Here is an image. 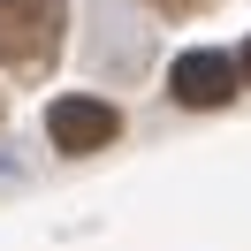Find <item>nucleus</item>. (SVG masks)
<instances>
[{"label": "nucleus", "mask_w": 251, "mask_h": 251, "mask_svg": "<svg viewBox=\"0 0 251 251\" xmlns=\"http://www.w3.org/2000/svg\"><path fill=\"white\" fill-rule=\"evenodd\" d=\"M69 8L61 0H0V69L8 76H46L61 53Z\"/></svg>", "instance_id": "nucleus-1"}, {"label": "nucleus", "mask_w": 251, "mask_h": 251, "mask_svg": "<svg viewBox=\"0 0 251 251\" xmlns=\"http://www.w3.org/2000/svg\"><path fill=\"white\" fill-rule=\"evenodd\" d=\"M46 137L61 145V152H107L114 137H122V114L107 107V99H53L46 107Z\"/></svg>", "instance_id": "nucleus-2"}, {"label": "nucleus", "mask_w": 251, "mask_h": 251, "mask_svg": "<svg viewBox=\"0 0 251 251\" xmlns=\"http://www.w3.org/2000/svg\"><path fill=\"white\" fill-rule=\"evenodd\" d=\"M168 92L183 99V107H228V99H236V61L198 46V53H183V61H175Z\"/></svg>", "instance_id": "nucleus-3"}, {"label": "nucleus", "mask_w": 251, "mask_h": 251, "mask_svg": "<svg viewBox=\"0 0 251 251\" xmlns=\"http://www.w3.org/2000/svg\"><path fill=\"white\" fill-rule=\"evenodd\" d=\"M152 8H160V16H198L205 0H152Z\"/></svg>", "instance_id": "nucleus-4"}, {"label": "nucleus", "mask_w": 251, "mask_h": 251, "mask_svg": "<svg viewBox=\"0 0 251 251\" xmlns=\"http://www.w3.org/2000/svg\"><path fill=\"white\" fill-rule=\"evenodd\" d=\"M236 76H244V84H251V38H244V53H236Z\"/></svg>", "instance_id": "nucleus-5"}]
</instances>
